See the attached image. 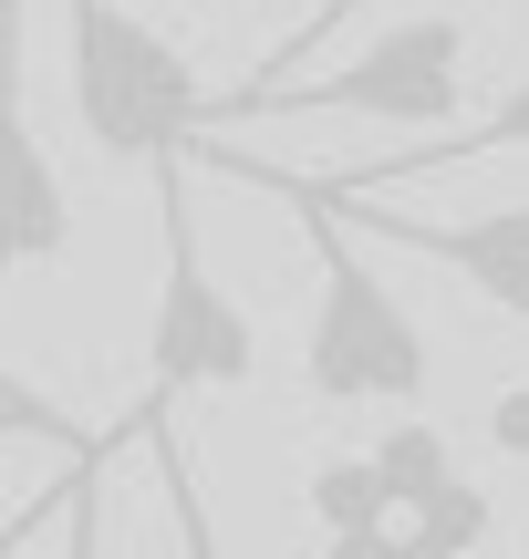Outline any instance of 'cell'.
<instances>
[{
    "label": "cell",
    "instance_id": "1",
    "mask_svg": "<svg viewBox=\"0 0 529 559\" xmlns=\"http://www.w3.org/2000/svg\"><path fill=\"white\" fill-rule=\"evenodd\" d=\"M187 156H208V177L270 187V198L302 218L311 260H322V311H311V332H302V383L311 394L322 404H415L426 394V373H436L426 332H415V311L374 280V260L353 249V207L332 198L322 177H281V166L239 156V145H187Z\"/></svg>",
    "mask_w": 529,
    "mask_h": 559
},
{
    "label": "cell",
    "instance_id": "2",
    "mask_svg": "<svg viewBox=\"0 0 529 559\" xmlns=\"http://www.w3.org/2000/svg\"><path fill=\"white\" fill-rule=\"evenodd\" d=\"M62 52H73V115L115 166L187 156L219 135V94L187 73V52L125 0H62Z\"/></svg>",
    "mask_w": 529,
    "mask_h": 559
},
{
    "label": "cell",
    "instance_id": "3",
    "mask_svg": "<svg viewBox=\"0 0 529 559\" xmlns=\"http://www.w3.org/2000/svg\"><path fill=\"white\" fill-rule=\"evenodd\" d=\"M457 94H468V21L426 11L374 32L343 73H249L239 94H219V124L249 115H385V124H457Z\"/></svg>",
    "mask_w": 529,
    "mask_h": 559
},
{
    "label": "cell",
    "instance_id": "4",
    "mask_svg": "<svg viewBox=\"0 0 529 559\" xmlns=\"http://www.w3.org/2000/svg\"><path fill=\"white\" fill-rule=\"evenodd\" d=\"M156 228H166V280H156V332H145V383L156 394H228L260 373V332H249L239 290L208 270L198 198H187V156H156Z\"/></svg>",
    "mask_w": 529,
    "mask_h": 559
},
{
    "label": "cell",
    "instance_id": "5",
    "mask_svg": "<svg viewBox=\"0 0 529 559\" xmlns=\"http://www.w3.org/2000/svg\"><path fill=\"white\" fill-rule=\"evenodd\" d=\"M21 62H32V32H21V0H0V280L52 270L73 249V198H62V166L32 124Z\"/></svg>",
    "mask_w": 529,
    "mask_h": 559
},
{
    "label": "cell",
    "instance_id": "6",
    "mask_svg": "<svg viewBox=\"0 0 529 559\" xmlns=\"http://www.w3.org/2000/svg\"><path fill=\"white\" fill-rule=\"evenodd\" d=\"M332 198H343V187H332ZM343 207H353V228H374V239L415 249V260L478 280L509 321H529V198L489 207V218H395V207H374V198H343Z\"/></svg>",
    "mask_w": 529,
    "mask_h": 559
},
{
    "label": "cell",
    "instance_id": "7",
    "mask_svg": "<svg viewBox=\"0 0 529 559\" xmlns=\"http://www.w3.org/2000/svg\"><path fill=\"white\" fill-rule=\"evenodd\" d=\"M529 145V73L498 94V115L478 124H436V145H405V156H374V166H343L332 187H385V177H447V166H478V156H509Z\"/></svg>",
    "mask_w": 529,
    "mask_h": 559
},
{
    "label": "cell",
    "instance_id": "8",
    "mask_svg": "<svg viewBox=\"0 0 529 559\" xmlns=\"http://www.w3.org/2000/svg\"><path fill=\"white\" fill-rule=\"evenodd\" d=\"M311 508H322V528H332L343 559H385L395 549V487H385L374 456H322L311 466Z\"/></svg>",
    "mask_w": 529,
    "mask_h": 559
},
{
    "label": "cell",
    "instance_id": "9",
    "mask_svg": "<svg viewBox=\"0 0 529 559\" xmlns=\"http://www.w3.org/2000/svg\"><path fill=\"white\" fill-rule=\"evenodd\" d=\"M374 466H385V487H395V519H405V508L426 498V487H447V477H457V445L436 436L426 415H405L395 436H374ZM395 549H405V539H395Z\"/></svg>",
    "mask_w": 529,
    "mask_h": 559
},
{
    "label": "cell",
    "instance_id": "10",
    "mask_svg": "<svg viewBox=\"0 0 529 559\" xmlns=\"http://www.w3.org/2000/svg\"><path fill=\"white\" fill-rule=\"evenodd\" d=\"M395 539L405 549H468V539H489V498H478V477H447V487H426V498L395 519Z\"/></svg>",
    "mask_w": 529,
    "mask_h": 559
},
{
    "label": "cell",
    "instance_id": "11",
    "mask_svg": "<svg viewBox=\"0 0 529 559\" xmlns=\"http://www.w3.org/2000/svg\"><path fill=\"white\" fill-rule=\"evenodd\" d=\"M364 11H374V0H322V11H311V21H302L291 41H270V62H260V73H291V62H311V52H322L332 32H353Z\"/></svg>",
    "mask_w": 529,
    "mask_h": 559
},
{
    "label": "cell",
    "instance_id": "12",
    "mask_svg": "<svg viewBox=\"0 0 529 559\" xmlns=\"http://www.w3.org/2000/svg\"><path fill=\"white\" fill-rule=\"evenodd\" d=\"M0 436H42V445H83L73 425L52 415V404H0Z\"/></svg>",
    "mask_w": 529,
    "mask_h": 559
},
{
    "label": "cell",
    "instance_id": "13",
    "mask_svg": "<svg viewBox=\"0 0 529 559\" xmlns=\"http://www.w3.org/2000/svg\"><path fill=\"white\" fill-rule=\"evenodd\" d=\"M498 445H509V456H529V383H509V394H498Z\"/></svg>",
    "mask_w": 529,
    "mask_h": 559
},
{
    "label": "cell",
    "instance_id": "14",
    "mask_svg": "<svg viewBox=\"0 0 529 559\" xmlns=\"http://www.w3.org/2000/svg\"><path fill=\"white\" fill-rule=\"evenodd\" d=\"M0 404H42V394H32V383H11V373H0Z\"/></svg>",
    "mask_w": 529,
    "mask_h": 559
}]
</instances>
